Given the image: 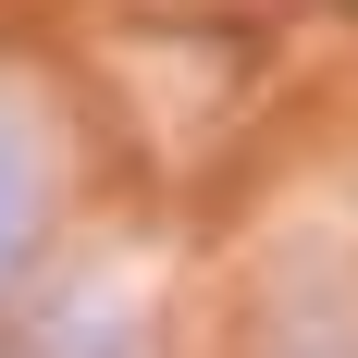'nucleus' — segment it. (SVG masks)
Returning <instances> with one entry per match:
<instances>
[{
  "instance_id": "obj_1",
  "label": "nucleus",
  "mask_w": 358,
  "mask_h": 358,
  "mask_svg": "<svg viewBox=\"0 0 358 358\" xmlns=\"http://www.w3.org/2000/svg\"><path fill=\"white\" fill-rule=\"evenodd\" d=\"M25 248H37V148H25V124H0V285Z\"/></svg>"
},
{
  "instance_id": "obj_2",
  "label": "nucleus",
  "mask_w": 358,
  "mask_h": 358,
  "mask_svg": "<svg viewBox=\"0 0 358 358\" xmlns=\"http://www.w3.org/2000/svg\"><path fill=\"white\" fill-rule=\"evenodd\" d=\"M334 358H358V334H334Z\"/></svg>"
}]
</instances>
